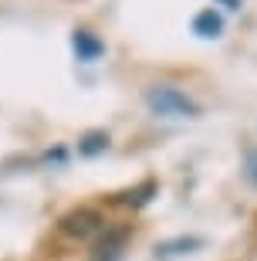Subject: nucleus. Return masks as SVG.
<instances>
[{
	"label": "nucleus",
	"instance_id": "nucleus-10",
	"mask_svg": "<svg viewBox=\"0 0 257 261\" xmlns=\"http://www.w3.org/2000/svg\"><path fill=\"white\" fill-rule=\"evenodd\" d=\"M250 176H254V184H257V153L250 156Z\"/></svg>",
	"mask_w": 257,
	"mask_h": 261
},
{
	"label": "nucleus",
	"instance_id": "nucleus-8",
	"mask_svg": "<svg viewBox=\"0 0 257 261\" xmlns=\"http://www.w3.org/2000/svg\"><path fill=\"white\" fill-rule=\"evenodd\" d=\"M193 248H203V238H176V241L159 244L162 254H183V251H193Z\"/></svg>",
	"mask_w": 257,
	"mask_h": 261
},
{
	"label": "nucleus",
	"instance_id": "nucleus-1",
	"mask_svg": "<svg viewBox=\"0 0 257 261\" xmlns=\"http://www.w3.org/2000/svg\"><path fill=\"white\" fill-rule=\"evenodd\" d=\"M146 106L153 109L156 116H169V119H193V116H200V106H196L186 92H180V88H173V85L146 88Z\"/></svg>",
	"mask_w": 257,
	"mask_h": 261
},
{
	"label": "nucleus",
	"instance_id": "nucleus-6",
	"mask_svg": "<svg viewBox=\"0 0 257 261\" xmlns=\"http://www.w3.org/2000/svg\"><path fill=\"white\" fill-rule=\"evenodd\" d=\"M108 149V133L105 129H88L81 139H78V153L81 156H98Z\"/></svg>",
	"mask_w": 257,
	"mask_h": 261
},
{
	"label": "nucleus",
	"instance_id": "nucleus-7",
	"mask_svg": "<svg viewBox=\"0 0 257 261\" xmlns=\"http://www.w3.org/2000/svg\"><path fill=\"white\" fill-rule=\"evenodd\" d=\"M153 197H156V180H142L135 190H125V194H119V203H125V207H146Z\"/></svg>",
	"mask_w": 257,
	"mask_h": 261
},
{
	"label": "nucleus",
	"instance_id": "nucleus-4",
	"mask_svg": "<svg viewBox=\"0 0 257 261\" xmlns=\"http://www.w3.org/2000/svg\"><path fill=\"white\" fill-rule=\"evenodd\" d=\"M193 34H200V38H220V34H223V17H220L213 7L200 10V14L193 17Z\"/></svg>",
	"mask_w": 257,
	"mask_h": 261
},
{
	"label": "nucleus",
	"instance_id": "nucleus-5",
	"mask_svg": "<svg viewBox=\"0 0 257 261\" xmlns=\"http://www.w3.org/2000/svg\"><path fill=\"white\" fill-rule=\"evenodd\" d=\"M71 44H75V51H78L81 61H95L105 51V44L95 38V34H88V31H75V34H71Z\"/></svg>",
	"mask_w": 257,
	"mask_h": 261
},
{
	"label": "nucleus",
	"instance_id": "nucleus-2",
	"mask_svg": "<svg viewBox=\"0 0 257 261\" xmlns=\"http://www.w3.org/2000/svg\"><path fill=\"white\" fill-rule=\"evenodd\" d=\"M58 231L65 234V238H71V241H88V238H95V234L105 231V217L95 207H75V211H68L58 221Z\"/></svg>",
	"mask_w": 257,
	"mask_h": 261
},
{
	"label": "nucleus",
	"instance_id": "nucleus-9",
	"mask_svg": "<svg viewBox=\"0 0 257 261\" xmlns=\"http://www.w3.org/2000/svg\"><path fill=\"white\" fill-rule=\"evenodd\" d=\"M220 4H223L227 10H240V7H244V0H220Z\"/></svg>",
	"mask_w": 257,
	"mask_h": 261
},
{
	"label": "nucleus",
	"instance_id": "nucleus-3",
	"mask_svg": "<svg viewBox=\"0 0 257 261\" xmlns=\"http://www.w3.org/2000/svg\"><path fill=\"white\" fill-rule=\"evenodd\" d=\"M125 238H129V227H115V231H105V238L95 244V254L92 261H122L125 258Z\"/></svg>",
	"mask_w": 257,
	"mask_h": 261
}]
</instances>
